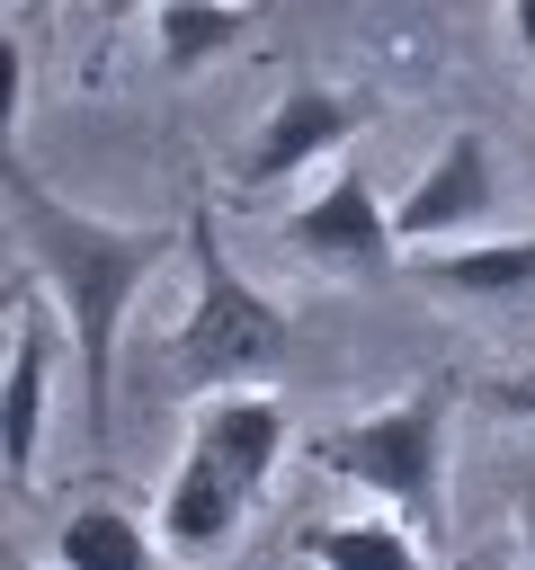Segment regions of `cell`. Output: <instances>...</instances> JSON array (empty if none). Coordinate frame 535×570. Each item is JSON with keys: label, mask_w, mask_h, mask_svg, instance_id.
<instances>
[{"label": "cell", "mask_w": 535, "mask_h": 570, "mask_svg": "<svg viewBox=\"0 0 535 570\" xmlns=\"http://www.w3.org/2000/svg\"><path fill=\"white\" fill-rule=\"evenodd\" d=\"M54 330L27 312V294H9V356H0V472L9 490L36 481V445H45V401H54Z\"/></svg>", "instance_id": "obj_7"}, {"label": "cell", "mask_w": 535, "mask_h": 570, "mask_svg": "<svg viewBox=\"0 0 535 570\" xmlns=\"http://www.w3.org/2000/svg\"><path fill=\"white\" fill-rule=\"evenodd\" d=\"M490 410H508V419H535V374H526V383H490Z\"/></svg>", "instance_id": "obj_14"}, {"label": "cell", "mask_w": 535, "mask_h": 570, "mask_svg": "<svg viewBox=\"0 0 535 570\" xmlns=\"http://www.w3.org/2000/svg\"><path fill=\"white\" fill-rule=\"evenodd\" d=\"M473 570H490V561H473Z\"/></svg>", "instance_id": "obj_20"}, {"label": "cell", "mask_w": 535, "mask_h": 570, "mask_svg": "<svg viewBox=\"0 0 535 570\" xmlns=\"http://www.w3.org/2000/svg\"><path fill=\"white\" fill-rule=\"evenodd\" d=\"M241 517H250V490H241L214 454L187 445V454L169 463V481H160V517H152V525H160V543H169L178 561H205V552H223V543L241 534Z\"/></svg>", "instance_id": "obj_9"}, {"label": "cell", "mask_w": 535, "mask_h": 570, "mask_svg": "<svg viewBox=\"0 0 535 570\" xmlns=\"http://www.w3.org/2000/svg\"><path fill=\"white\" fill-rule=\"evenodd\" d=\"M187 445L214 454V463L259 499L268 472L285 463V401H276V392H205L196 419H187Z\"/></svg>", "instance_id": "obj_8"}, {"label": "cell", "mask_w": 535, "mask_h": 570, "mask_svg": "<svg viewBox=\"0 0 535 570\" xmlns=\"http://www.w3.org/2000/svg\"><path fill=\"white\" fill-rule=\"evenodd\" d=\"M0 570H27V561H18V552H9V561H0Z\"/></svg>", "instance_id": "obj_19"}, {"label": "cell", "mask_w": 535, "mask_h": 570, "mask_svg": "<svg viewBox=\"0 0 535 570\" xmlns=\"http://www.w3.org/2000/svg\"><path fill=\"white\" fill-rule=\"evenodd\" d=\"M446 410H455V374H419L410 392L357 410L348 428H321L303 454L312 472L383 499V517H401L419 543L446 534Z\"/></svg>", "instance_id": "obj_3"}, {"label": "cell", "mask_w": 535, "mask_h": 570, "mask_svg": "<svg viewBox=\"0 0 535 570\" xmlns=\"http://www.w3.org/2000/svg\"><path fill=\"white\" fill-rule=\"evenodd\" d=\"M0 107H9V116H18V36H9V45H0Z\"/></svg>", "instance_id": "obj_15"}, {"label": "cell", "mask_w": 535, "mask_h": 570, "mask_svg": "<svg viewBox=\"0 0 535 570\" xmlns=\"http://www.w3.org/2000/svg\"><path fill=\"white\" fill-rule=\"evenodd\" d=\"M125 9H143V18H152V9H160V0H107V18H125Z\"/></svg>", "instance_id": "obj_18"}, {"label": "cell", "mask_w": 535, "mask_h": 570, "mask_svg": "<svg viewBox=\"0 0 535 570\" xmlns=\"http://www.w3.org/2000/svg\"><path fill=\"white\" fill-rule=\"evenodd\" d=\"M250 36V9L241 0H160L152 9V45L169 71H205L214 53H232Z\"/></svg>", "instance_id": "obj_13"}, {"label": "cell", "mask_w": 535, "mask_h": 570, "mask_svg": "<svg viewBox=\"0 0 535 570\" xmlns=\"http://www.w3.org/2000/svg\"><path fill=\"white\" fill-rule=\"evenodd\" d=\"M54 570H160V543L116 499H89L54 525Z\"/></svg>", "instance_id": "obj_11"}, {"label": "cell", "mask_w": 535, "mask_h": 570, "mask_svg": "<svg viewBox=\"0 0 535 570\" xmlns=\"http://www.w3.org/2000/svg\"><path fill=\"white\" fill-rule=\"evenodd\" d=\"M508 18H517V45H526V62H535V0H508Z\"/></svg>", "instance_id": "obj_17"}, {"label": "cell", "mask_w": 535, "mask_h": 570, "mask_svg": "<svg viewBox=\"0 0 535 570\" xmlns=\"http://www.w3.org/2000/svg\"><path fill=\"white\" fill-rule=\"evenodd\" d=\"M303 561L312 570H428V543L401 517H339L303 534Z\"/></svg>", "instance_id": "obj_12"}, {"label": "cell", "mask_w": 535, "mask_h": 570, "mask_svg": "<svg viewBox=\"0 0 535 570\" xmlns=\"http://www.w3.org/2000/svg\"><path fill=\"white\" fill-rule=\"evenodd\" d=\"M499 214V160H490V142L464 125V134H446L437 142V160L410 178V196L392 205V232H401V249L419 258V249H455V240H481V223Z\"/></svg>", "instance_id": "obj_4"}, {"label": "cell", "mask_w": 535, "mask_h": 570, "mask_svg": "<svg viewBox=\"0 0 535 570\" xmlns=\"http://www.w3.org/2000/svg\"><path fill=\"white\" fill-rule=\"evenodd\" d=\"M294 356V321L232 267L205 205H187V312L169 330V383L178 392H276Z\"/></svg>", "instance_id": "obj_2"}, {"label": "cell", "mask_w": 535, "mask_h": 570, "mask_svg": "<svg viewBox=\"0 0 535 570\" xmlns=\"http://www.w3.org/2000/svg\"><path fill=\"white\" fill-rule=\"evenodd\" d=\"M357 134V98L348 89H330V80H294V89H276V107L259 116V134L241 142V187H285L294 169H312L321 151H339Z\"/></svg>", "instance_id": "obj_6"}, {"label": "cell", "mask_w": 535, "mask_h": 570, "mask_svg": "<svg viewBox=\"0 0 535 570\" xmlns=\"http://www.w3.org/2000/svg\"><path fill=\"white\" fill-rule=\"evenodd\" d=\"M285 249L312 258V267H339V276H383L392 249H401V232H392L374 178H366V169H339L330 187H312V196L285 214Z\"/></svg>", "instance_id": "obj_5"}, {"label": "cell", "mask_w": 535, "mask_h": 570, "mask_svg": "<svg viewBox=\"0 0 535 570\" xmlns=\"http://www.w3.org/2000/svg\"><path fill=\"white\" fill-rule=\"evenodd\" d=\"M410 276L446 303H535V232L517 240H455V249H419Z\"/></svg>", "instance_id": "obj_10"}, {"label": "cell", "mask_w": 535, "mask_h": 570, "mask_svg": "<svg viewBox=\"0 0 535 570\" xmlns=\"http://www.w3.org/2000/svg\"><path fill=\"white\" fill-rule=\"evenodd\" d=\"M517 534H526V561H535V472H526V490H517Z\"/></svg>", "instance_id": "obj_16"}, {"label": "cell", "mask_w": 535, "mask_h": 570, "mask_svg": "<svg viewBox=\"0 0 535 570\" xmlns=\"http://www.w3.org/2000/svg\"><path fill=\"white\" fill-rule=\"evenodd\" d=\"M0 205H9V240L36 258V276H45V294L62 312L89 428H107V392H116V347H125L134 294L187 249V223H107V214H80L18 151L0 160Z\"/></svg>", "instance_id": "obj_1"}]
</instances>
